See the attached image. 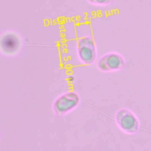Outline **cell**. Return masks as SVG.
<instances>
[{
    "label": "cell",
    "mask_w": 151,
    "mask_h": 151,
    "mask_svg": "<svg viewBox=\"0 0 151 151\" xmlns=\"http://www.w3.org/2000/svg\"><path fill=\"white\" fill-rule=\"evenodd\" d=\"M78 95L73 91L67 92L58 97L54 103L53 110L57 115L61 116L74 109L79 103Z\"/></svg>",
    "instance_id": "6da1fadb"
},
{
    "label": "cell",
    "mask_w": 151,
    "mask_h": 151,
    "mask_svg": "<svg viewBox=\"0 0 151 151\" xmlns=\"http://www.w3.org/2000/svg\"><path fill=\"white\" fill-rule=\"evenodd\" d=\"M116 120L120 128L126 133H133L139 129V122L137 118L127 109L120 110L116 114Z\"/></svg>",
    "instance_id": "7a4b0ae2"
},
{
    "label": "cell",
    "mask_w": 151,
    "mask_h": 151,
    "mask_svg": "<svg viewBox=\"0 0 151 151\" xmlns=\"http://www.w3.org/2000/svg\"><path fill=\"white\" fill-rule=\"evenodd\" d=\"M78 54L81 61L86 64L94 62L96 58V48L93 40L90 37L81 38L77 45Z\"/></svg>",
    "instance_id": "3957f363"
},
{
    "label": "cell",
    "mask_w": 151,
    "mask_h": 151,
    "mask_svg": "<svg viewBox=\"0 0 151 151\" xmlns=\"http://www.w3.org/2000/svg\"><path fill=\"white\" fill-rule=\"evenodd\" d=\"M98 67L103 71H111L121 69L124 65L123 58L118 54H107L98 61Z\"/></svg>",
    "instance_id": "277c9868"
},
{
    "label": "cell",
    "mask_w": 151,
    "mask_h": 151,
    "mask_svg": "<svg viewBox=\"0 0 151 151\" xmlns=\"http://www.w3.org/2000/svg\"><path fill=\"white\" fill-rule=\"evenodd\" d=\"M19 41L16 35L12 34L5 35L1 41L2 50L8 53L15 52L19 47Z\"/></svg>",
    "instance_id": "5b68a950"
},
{
    "label": "cell",
    "mask_w": 151,
    "mask_h": 151,
    "mask_svg": "<svg viewBox=\"0 0 151 151\" xmlns=\"http://www.w3.org/2000/svg\"><path fill=\"white\" fill-rule=\"evenodd\" d=\"M88 1L95 4L104 5L110 3L111 1V0H88Z\"/></svg>",
    "instance_id": "8992f818"
},
{
    "label": "cell",
    "mask_w": 151,
    "mask_h": 151,
    "mask_svg": "<svg viewBox=\"0 0 151 151\" xmlns=\"http://www.w3.org/2000/svg\"><path fill=\"white\" fill-rule=\"evenodd\" d=\"M68 80L69 81H73L74 80V77H73V76H70L68 78Z\"/></svg>",
    "instance_id": "52a82bcc"
}]
</instances>
